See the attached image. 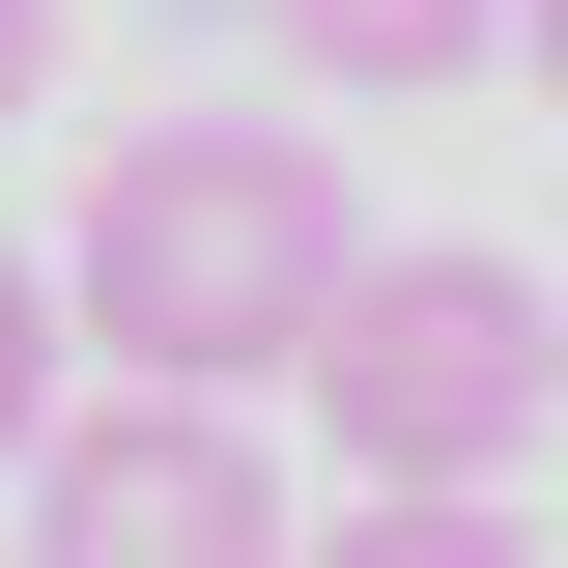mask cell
<instances>
[{
    "instance_id": "obj_1",
    "label": "cell",
    "mask_w": 568,
    "mask_h": 568,
    "mask_svg": "<svg viewBox=\"0 0 568 568\" xmlns=\"http://www.w3.org/2000/svg\"><path fill=\"white\" fill-rule=\"evenodd\" d=\"M342 284H369V200H342L313 114H142L114 171H85V342L114 369L256 398V369H313Z\"/></svg>"
},
{
    "instance_id": "obj_2",
    "label": "cell",
    "mask_w": 568,
    "mask_h": 568,
    "mask_svg": "<svg viewBox=\"0 0 568 568\" xmlns=\"http://www.w3.org/2000/svg\"><path fill=\"white\" fill-rule=\"evenodd\" d=\"M284 398H313V455H342L369 511H484L511 455H540V398H568V284H511V256H369Z\"/></svg>"
},
{
    "instance_id": "obj_3",
    "label": "cell",
    "mask_w": 568,
    "mask_h": 568,
    "mask_svg": "<svg viewBox=\"0 0 568 568\" xmlns=\"http://www.w3.org/2000/svg\"><path fill=\"white\" fill-rule=\"evenodd\" d=\"M29 511H58V540H284V455L200 398V369H142V398L29 426Z\"/></svg>"
},
{
    "instance_id": "obj_4",
    "label": "cell",
    "mask_w": 568,
    "mask_h": 568,
    "mask_svg": "<svg viewBox=\"0 0 568 568\" xmlns=\"http://www.w3.org/2000/svg\"><path fill=\"white\" fill-rule=\"evenodd\" d=\"M256 58H284V85H369V114H398V85L511 58V0H256Z\"/></svg>"
},
{
    "instance_id": "obj_5",
    "label": "cell",
    "mask_w": 568,
    "mask_h": 568,
    "mask_svg": "<svg viewBox=\"0 0 568 568\" xmlns=\"http://www.w3.org/2000/svg\"><path fill=\"white\" fill-rule=\"evenodd\" d=\"M29 426H58V284L0 256V484H29Z\"/></svg>"
},
{
    "instance_id": "obj_6",
    "label": "cell",
    "mask_w": 568,
    "mask_h": 568,
    "mask_svg": "<svg viewBox=\"0 0 568 568\" xmlns=\"http://www.w3.org/2000/svg\"><path fill=\"white\" fill-rule=\"evenodd\" d=\"M29 58H58V0H0V114H29Z\"/></svg>"
},
{
    "instance_id": "obj_7",
    "label": "cell",
    "mask_w": 568,
    "mask_h": 568,
    "mask_svg": "<svg viewBox=\"0 0 568 568\" xmlns=\"http://www.w3.org/2000/svg\"><path fill=\"white\" fill-rule=\"evenodd\" d=\"M511 58H540V114H568V0H511Z\"/></svg>"
}]
</instances>
